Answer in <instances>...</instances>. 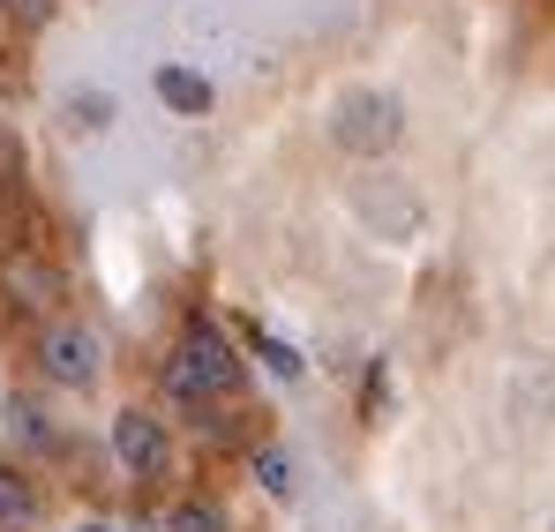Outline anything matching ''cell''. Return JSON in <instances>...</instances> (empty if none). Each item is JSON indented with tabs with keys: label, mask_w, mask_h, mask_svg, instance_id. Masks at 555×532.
I'll return each instance as SVG.
<instances>
[{
	"label": "cell",
	"mask_w": 555,
	"mask_h": 532,
	"mask_svg": "<svg viewBox=\"0 0 555 532\" xmlns=\"http://www.w3.org/2000/svg\"><path fill=\"white\" fill-rule=\"evenodd\" d=\"M173 532H225V518H218L210 503H181V510H173Z\"/></svg>",
	"instance_id": "7"
},
{
	"label": "cell",
	"mask_w": 555,
	"mask_h": 532,
	"mask_svg": "<svg viewBox=\"0 0 555 532\" xmlns=\"http://www.w3.org/2000/svg\"><path fill=\"white\" fill-rule=\"evenodd\" d=\"M256 353L271 360L278 375H300V353H293V346H278V338H256Z\"/></svg>",
	"instance_id": "10"
},
{
	"label": "cell",
	"mask_w": 555,
	"mask_h": 532,
	"mask_svg": "<svg viewBox=\"0 0 555 532\" xmlns=\"http://www.w3.org/2000/svg\"><path fill=\"white\" fill-rule=\"evenodd\" d=\"M158 98H166L181 120H203V113H210V83H203L195 68H158Z\"/></svg>",
	"instance_id": "5"
},
{
	"label": "cell",
	"mask_w": 555,
	"mask_h": 532,
	"mask_svg": "<svg viewBox=\"0 0 555 532\" xmlns=\"http://www.w3.org/2000/svg\"><path fill=\"white\" fill-rule=\"evenodd\" d=\"M0 8H8L23 30H46V23H53V0H0Z\"/></svg>",
	"instance_id": "9"
},
{
	"label": "cell",
	"mask_w": 555,
	"mask_h": 532,
	"mask_svg": "<svg viewBox=\"0 0 555 532\" xmlns=\"http://www.w3.org/2000/svg\"><path fill=\"white\" fill-rule=\"evenodd\" d=\"M38 367H46L61 390H91L98 367H105V353H98V330H83V323H53V330L38 338Z\"/></svg>",
	"instance_id": "3"
},
{
	"label": "cell",
	"mask_w": 555,
	"mask_h": 532,
	"mask_svg": "<svg viewBox=\"0 0 555 532\" xmlns=\"http://www.w3.org/2000/svg\"><path fill=\"white\" fill-rule=\"evenodd\" d=\"M331 135H338V151H353V158H383V151L405 135V105H398L390 90H346L338 113H331Z\"/></svg>",
	"instance_id": "2"
},
{
	"label": "cell",
	"mask_w": 555,
	"mask_h": 532,
	"mask_svg": "<svg viewBox=\"0 0 555 532\" xmlns=\"http://www.w3.org/2000/svg\"><path fill=\"white\" fill-rule=\"evenodd\" d=\"M166 390H173L181 405L233 398V390H241V353L225 346V330H210V323H188L181 353L166 360Z\"/></svg>",
	"instance_id": "1"
},
{
	"label": "cell",
	"mask_w": 555,
	"mask_h": 532,
	"mask_svg": "<svg viewBox=\"0 0 555 532\" xmlns=\"http://www.w3.org/2000/svg\"><path fill=\"white\" fill-rule=\"evenodd\" d=\"M30 525H38V495H30V480L0 465V532H30Z\"/></svg>",
	"instance_id": "6"
},
{
	"label": "cell",
	"mask_w": 555,
	"mask_h": 532,
	"mask_svg": "<svg viewBox=\"0 0 555 532\" xmlns=\"http://www.w3.org/2000/svg\"><path fill=\"white\" fill-rule=\"evenodd\" d=\"M113 457H120V472H135V480H158V472L173 465V436H166V420L128 405V413L113 420Z\"/></svg>",
	"instance_id": "4"
},
{
	"label": "cell",
	"mask_w": 555,
	"mask_h": 532,
	"mask_svg": "<svg viewBox=\"0 0 555 532\" xmlns=\"http://www.w3.org/2000/svg\"><path fill=\"white\" fill-rule=\"evenodd\" d=\"M256 472H263V488H271V495H285V488H293V465H285V450H263V457H256Z\"/></svg>",
	"instance_id": "8"
}]
</instances>
